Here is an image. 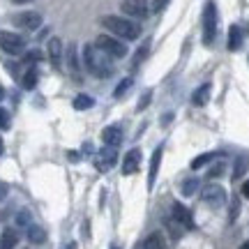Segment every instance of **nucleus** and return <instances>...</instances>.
I'll return each instance as SVG.
<instances>
[{"instance_id": "obj_27", "label": "nucleus", "mask_w": 249, "mask_h": 249, "mask_svg": "<svg viewBox=\"0 0 249 249\" xmlns=\"http://www.w3.org/2000/svg\"><path fill=\"white\" fill-rule=\"evenodd\" d=\"M166 226H169L171 235H173V238H176V240H178L180 235H182V226H180L178 222H173V219H169V222H166Z\"/></svg>"}, {"instance_id": "obj_29", "label": "nucleus", "mask_w": 249, "mask_h": 249, "mask_svg": "<svg viewBox=\"0 0 249 249\" xmlns=\"http://www.w3.org/2000/svg\"><path fill=\"white\" fill-rule=\"evenodd\" d=\"M9 124H12V118L5 108H0V129H9Z\"/></svg>"}, {"instance_id": "obj_32", "label": "nucleus", "mask_w": 249, "mask_h": 249, "mask_svg": "<svg viewBox=\"0 0 249 249\" xmlns=\"http://www.w3.org/2000/svg\"><path fill=\"white\" fill-rule=\"evenodd\" d=\"M224 173V164H217V166H213V169H210V173H208V176H210V178H217V176H222Z\"/></svg>"}, {"instance_id": "obj_4", "label": "nucleus", "mask_w": 249, "mask_h": 249, "mask_svg": "<svg viewBox=\"0 0 249 249\" xmlns=\"http://www.w3.org/2000/svg\"><path fill=\"white\" fill-rule=\"evenodd\" d=\"M217 37V5L208 0L203 7V44H213Z\"/></svg>"}, {"instance_id": "obj_34", "label": "nucleus", "mask_w": 249, "mask_h": 249, "mask_svg": "<svg viewBox=\"0 0 249 249\" xmlns=\"http://www.w3.org/2000/svg\"><path fill=\"white\" fill-rule=\"evenodd\" d=\"M242 196H245V198H249V180L242 185Z\"/></svg>"}, {"instance_id": "obj_13", "label": "nucleus", "mask_w": 249, "mask_h": 249, "mask_svg": "<svg viewBox=\"0 0 249 249\" xmlns=\"http://www.w3.org/2000/svg\"><path fill=\"white\" fill-rule=\"evenodd\" d=\"M49 60H51V65H53L55 70H60V60H62V42L58 39V37H51L49 39Z\"/></svg>"}, {"instance_id": "obj_3", "label": "nucleus", "mask_w": 249, "mask_h": 249, "mask_svg": "<svg viewBox=\"0 0 249 249\" xmlns=\"http://www.w3.org/2000/svg\"><path fill=\"white\" fill-rule=\"evenodd\" d=\"M95 46H97L102 53H107L111 60H120L127 55V46H124L123 39H118L113 35H99L95 39Z\"/></svg>"}, {"instance_id": "obj_35", "label": "nucleus", "mask_w": 249, "mask_h": 249, "mask_svg": "<svg viewBox=\"0 0 249 249\" xmlns=\"http://www.w3.org/2000/svg\"><path fill=\"white\" fill-rule=\"evenodd\" d=\"M65 249H79V245H76V242H70V245H67Z\"/></svg>"}, {"instance_id": "obj_7", "label": "nucleus", "mask_w": 249, "mask_h": 249, "mask_svg": "<svg viewBox=\"0 0 249 249\" xmlns=\"http://www.w3.org/2000/svg\"><path fill=\"white\" fill-rule=\"evenodd\" d=\"M201 198H203L205 205H210V208H222L226 203V192H224V187L219 185H208L203 187V192H201Z\"/></svg>"}, {"instance_id": "obj_28", "label": "nucleus", "mask_w": 249, "mask_h": 249, "mask_svg": "<svg viewBox=\"0 0 249 249\" xmlns=\"http://www.w3.org/2000/svg\"><path fill=\"white\" fill-rule=\"evenodd\" d=\"M171 0H152L150 2V9L155 12V14H160V12H164L166 9V5H169Z\"/></svg>"}, {"instance_id": "obj_19", "label": "nucleus", "mask_w": 249, "mask_h": 249, "mask_svg": "<svg viewBox=\"0 0 249 249\" xmlns=\"http://www.w3.org/2000/svg\"><path fill=\"white\" fill-rule=\"evenodd\" d=\"M249 169V155H240L235 160V166H233V180H240Z\"/></svg>"}, {"instance_id": "obj_11", "label": "nucleus", "mask_w": 249, "mask_h": 249, "mask_svg": "<svg viewBox=\"0 0 249 249\" xmlns=\"http://www.w3.org/2000/svg\"><path fill=\"white\" fill-rule=\"evenodd\" d=\"M102 141H104V145H108V148H118V145L123 143V129H120L118 124L104 127V129H102Z\"/></svg>"}, {"instance_id": "obj_1", "label": "nucleus", "mask_w": 249, "mask_h": 249, "mask_svg": "<svg viewBox=\"0 0 249 249\" xmlns=\"http://www.w3.org/2000/svg\"><path fill=\"white\" fill-rule=\"evenodd\" d=\"M83 65L86 70L95 76V79H108L113 76V62L107 53H102L95 44H86L83 46Z\"/></svg>"}, {"instance_id": "obj_33", "label": "nucleus", "mask_w": 249, "mask_h": 249, "mask_svg": "<svg viewBox=\"0 0 249 249\" xmlns=\"http://www.w3.org/2000/svg\"><path fill=\"white\" fill-rule=\"evenodd\" d=\"M148 102H150V92H145V95H143V99H139V111H143V108L148 107Z\"/></svg>"}, {"instance_id": "obj_26", "label": "nucleus", "mask_w": 249, "mask_h": 249, "mask_svg": "<svg viewBox=\"0 0 249 249\" xmlns=\"http://www.w3.org/2000/svg\"><path fill=\"white\" fill-rule=\"evenodd\" d=\"M67 60H70V70L71 71L79 70V65H76V46H70V49H67Z\"/></svg>"}, {"instance_id": "obj_23", "label": "nucleus", "mask_w": 249, "mask_h": 249, "mask_svg": "<svg viewBox=\"0 0 249 249\" xmlns=\"http://www.w3.org/2000/svg\"><path fill=\"white\" fill-rule=\"evenodd\" d=\"M92 104H95V99L90 97V95H76V97H74V108H76V111H86V108H90Z\"/></svg>"}, {"instance_id": "obj_10", "label": "nucleus", "mask_w": 249, "mask_h": 249, "mask_svg": "<svg viewBox=\"0 0 249 249\" xmlns=\"http://www.w3.org/2000/svg\"><path fill=\"white\" fill-rule=\"evenodd\" d=\"M116 161H118V152L116 148H102L97 155V161H95V166H97L99 171H108V169H113L116 166Z\"/></svg>"}, {"instance_id": "obj_40", "label": "nucleus", "mask_w": 249, "mask_h": 249, "mask_svg": "<svg viewBox=\"0 0 249 249\" xmlns=\"http://www.w3.org/2000/svg\"><path fill=\"white\" fill-rule=\"evenodd\" d=\"M111 249H120V247H118V245H113V247H111Z\"/></svg>"}, {"instance_id": "obj_21", "label": "nucleus", "mask_w": 249, "mask_h": 249, "mask_svg": "<svg viewBox=\"0 0 249 249\" xmlns=\"http://www.w3.org/2000/svg\"><path fill=\"white\" fill-rule=\"evenodd\" d=\"M37 79H39V71H37L35 67H28L26 74H23V79H21V86L26 90H33L37 86Z\"/></svg>"}, {"instance_id": "obj_8", "label": "nucleus", "mask_w": 249, "mask_h": 249, "mask_svg": "<svg viewBox=\"0 0 249 249\" xmlns=\"http://www.w3.org/2000/svg\"><path fill=\"white\" fill-rule=\"evenodd\" d=\"M171 219H173V222H178L185 231H192V229H194L192 213H189L182 203H173V205H171Z\"/></svg>"}, {"instance_id": "obj_12", "label": "nucleus", "mask_w": 249, "mask_h": 249, "mask_svg": "<svg viewBox=\"0 0 249 249\" xmlns=\"http://www.w3.org/2000/svg\"><path fill=\"white\" fill-rule=\"evenodd\" d=\"M139 169H141V150H139V148H134V150H129L127 155H124L123 173L124 176H132V173H136Z\"/></svg>"}, {"instance_id": "obj_16", "label": "nucleus", "mask_w": 249, "mask_h": 249, "mask_svg": "<svg viewBox=\"0 0 249 249\" xmlns=\"http://www.w3.org/2000/svg\"><path fill=\"white\" fill-rule=\"evenodd\" d=\"M210 99V83H203L201 88H196V92L192 95V104L194 107H205Z\"/></svg>"}, {"instance_id": "obj_36", "label": "nucleus", "mask_w": 249, "mask_h": 249, "mask_svg": "<svg viewBox=\"0 0 249 249\" xmlns=\"http://www.w3.org/2000/svg\"><path fill=\"white\" fill-rule=\"evenodd\" d=\"M12 2H18V5H26V2H33V0H12Z\"/></svg>"}, {"instance_id": "obj_18", "label": "nucleus", "mask_w": 249, "mask_h": 249, "mask_svg": "<svg viewBox=\"0 0 249 249\" xmlns=\"http://www.w3.org/2000/svg\"><path fill=\"white\" fill-rule=\"evenodd\" d=\"M28 240L33 242V245H42L46 240V233L42 226H37V224H30L28 226Z\"/></svg>"}, {"instance_id": "obj_6", "label": "nucleus", "mask_w": 249, "mask_h": 249, "mask_svg": "<svg viewBox=\"0 0 249 249\" xmlns=\"http://www.w3.org/2000/svg\"><path fill=\"white\" fill-rule=\"evenodd\" d=\"M12 23L21 30H37L42 26V14L39 12H18L12 17Z\"/></svg>"}, {"instance_id": "obj_17", "label": "nucleus", "mask_w": 249, "mask_h": 249, "mask_svg": "<svg viewBox=\"0 0 249 249\" xmlns=\"http://www.w3.org/2000/svg\"><path fill=\"white\" fill-rule=\"evenodd\" d=\"M143 249H166V242H164V235L160 231L150 233L145 240H143Z\"/></svg>"}, {"instance_id": "obj_38", "label": "nucleus", "mask_w": 249, "mask_h": 249, "mask_svg": "<svg viewBox=\"0 0 249 249\" xmlns=\"http://www.w3.org/2000/svg\"><path fill=\"white\" fill-rule=\"evenodd\" d=\"M240 249H249V240L245 242V245H240Z\"/></svg>"}, {"instance_id": "obj_22", "label": "nucleus", "mask_w": 249, "mask_h": 249, "mask_svg": "<svg viewBox=\"0 0 249 249\" xmlns=\"http://www.w3.org/2000/svg\"><path fill=\"white\" fill-rule=\"evenodd\" d=\"M214 157H219V152H205V155H198V157H194V160H192V164H189V166H192L194 171L196 169H203L205 164H210Z\"/></svg>"}, {"instance_id": "obj_37", "label": "nucleus", "mask_w": 249, "mask_h": 249, "mask_svg": "<svg viewBox=\"0 0 249 249\" xmlns=\"http://www.w3.org/2000/svg\"><path fill=\"white\" fill-rule=\"evenodd\" d=\"M2 97H5V88L0 86V102H2Z\"/></svg>"}, {"instance_id": "obj_14", "label": "nucleus", "mask_w": 249, "mask_h": 249, "mask_svg": "<svg viewBox=\"0 0 249 249\" xmlns=\"http://www.w3.org/2000/svg\"><path fill=\"white\" fill-rule=\"evenodd\" d=\"M161 155H164L161 145H160V148H157L155 152H152L150 171H148V189H152V187H155V180H157V171H160V164H161Z\"/></svg>"}, {"instance_id": "obj_2", "label": "nucleus", "mask_w": 249, "mask_h": 249, "mask_svg": "<svg viewBox=\"0 0 249 249\" xmlns=\"http://www.w3.org/2000/svg\"><path fill=\"white\" fill-rule=\"evenodd\" d=\"M99 23L107 28L113 37L123 39V42H134V39L141 37V26L127 17H116V14H111V17H102Z\"/></svg>"}, {"instance_id": "obj_24", "label": "nucleus", "mask_w": 249, "mask_h": 249, "mask_svg": "<svg viewBox=\"0 0 249 249\" xmlns=\"http://www.w3.org/2000/svg\"><path fill=\"white\" fill-rule=\"evenodd\" d=\"M198 178H187L185 182H182V194L185 196H192V194H196V189H198Z\"/></svg>"}, {"instance_id": "obj_9", "label": "nucleus", "mask_w": 249, "mask_h": 249, "mask_svg": "<svg viewBox=\"0 0 249 249\" xmlns=\"http://www.w3.org/2000/svg\"><path fill=\"white\" fill-rule=\"evenodd\" d=\"M120 9L132 18L148 17V2H145V0H123V2H120Z\"/></svg>"}, {"instance_id": "obj_30", "label": "nucleus", "mask_w": 249, "mask_h": 249, "mask_svg": "<svg viewBox=\"0 0 249 249\" xmlns=\"http://www.w3.org/2000/svg\"><path fill=\"white\" fill-rule=\"evenodd\" d=\"M17 224L18 226H30V214H28L26 210H21V213L17 214Z\"/></svg>"}, {"instance_id": "obj_31", "label": "nucleus", "mask_w": 249, "mask_h": 249, "mask_svg": "<svg viewBox=\"0 0 249 249\" xmlns=\"http://www.w3.org/2000/svg\"><path fill=\"white\" fill-rule=\"evenodd\" d=\"M39 58H42V53H39V51H30V53L23 55V62H37Z\"/></svg>"}, {"instance_id": "obj_15", "label": "nucleus", "mask_w": 249, "mask_h": 249, "mask_svg": "<svg viewBox=\"0 0 249 249\" xmlns=\"http://www.w3.org/2000/svg\"><path fill=\"white\" fill-rule=\"evenodd\" d=\"M18 245V233L14 229H5L0 235V249H14Z\"/></svg>"}, {"instance_id": "obj_25", "label": "nucleus", "mask_w": 249, "mask_h": 249, "mask_svg": "<svg viewBox=\"0 0 249 249\" xmlns=\"http://www.w3.org/2000/svg\"><path fill=\"white\" fill-rule=\"evenodd\" d=\"M132 83H134L132 79H123V81H120V83H118V88H116V92H113V97H118V99H120V97H123V95H127V90L132 88Z\"/></svg>"}, {"instance_id": "obj_39", "label": "nucleus", "mask_w": 249, "mask_h": 249, "mask_svg": "<svg viewBox=\"0 0 249 249\" xmlns=\"http://www.w3.org/2000/svg\"><path fill=\"white\" fill-rule=\"evenodd\" d=\"M2 148H5V145H2V139H0V155H2Z\"/></svg>"}, {"instance_id": "obj_5", "label": "nucleus", "mask_w": 249, "mask_h": 249, "mask_svg": "<svg viewBox=\"0 0 249 249\" xmlns=\"http://www.w3.org/2000/svg\"><path fill=\"white\" fill-rule=\"evenodd\" d=\"M0 49L9 55H21L26 51V39L17 33H9V30H0Z\"/></svg>"}, {"instance_id": "obj_20", "label": "nucleus", "mask_w": 249, "mask_h": 249, "mask_svg": "<svg viewBox=\"0 0 249 249\" xmlns=\"http://www.w3.org/2000/svg\"><path fill=\"white\" fill-rule=\"evenodd\" d=\"M242 46V30L238 26H231L229 30V51H238Z\"/></svg>"}]
</instances>
